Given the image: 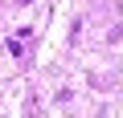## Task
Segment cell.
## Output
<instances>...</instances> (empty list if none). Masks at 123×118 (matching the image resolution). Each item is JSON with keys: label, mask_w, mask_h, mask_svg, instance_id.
<instances>
[{"label": "cell", "mask_w": 123, "mask_h": 118, "mask_svg": "<svg viewBox=\"0 0 123 118\" xmlns=\"http://www.w3.org/2000/svg\"><path fill=\"white\" fill-rule=\"evenodd\" d=\"M21 4H29V0H21Z\"/></svg>", "instance_id": "obj_1"}]
</instances>
